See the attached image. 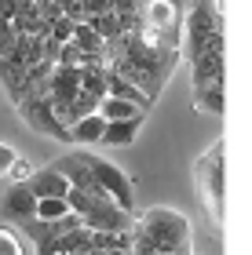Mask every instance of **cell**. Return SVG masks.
I'll return each instance as SVG.
<instances>
[{"instance_id":"obj_1","label":"cell","mask_w":252,"mask_h":255,"mask_svg":"<svg viewBox=\"0 0 252 255\" xmlns=\"http://www.w3.org/2000/svg\"><path fill=\"white\" fill-rule=\"evenodd\" d=\"M139 234L154 245L157 255H194V230L190 219L176 212V208H146V212H135L132 223Z\"/></svg>"},{"instance_id":"obj_2","label":"cell","mask_w":252,"mask_h":255,"mask_svg":"<svg viewBox=\"0 0 252 255\" xmlns=\"http://www.w3.org/2000/svg\"><path fill=\"white\" fill-rule=\"evenodd\" d=\"M227 15L212 7V0H194V7L183 15V59L198 62L205 55L227 51Z\"/></svg>"},{"instance_id":"obj_3","label":"cell","mask_w":252,"mask_h":255,"mask_svg":"<svg viewBox=\"0 0 252 255\" xmlns=\"http://www.w3.org/2000/svg\"><path fill=\"white\" fill-rule=\"evenodd\" d=\"M66 204H70V212L81 219L84 230H99V234H128L132 223H135V212H121L95 182L84 186V190H70Z\"/></svg>"},{"instance_id":"obj_4","label":"cell","mask_w":252,"mask_h":255,"mask_svg":"<svg viewBox=\"0 0 252 255\" xmlns=\"http://www.w3.org/2000/svg\"><path fill=\"white\" fill-rule=\"evenodd\" d=\"M227 142L216 138V142L205 149L194 164V186H198V201L205 204V212L216 226H223L227 219Z\"/></svg>"},{"instance_id":"obj_5","label":"cell","mask_w":252,"mask_h":255,"mask_svg":"<svg viewBox=\"0 0 252 255\" xmlns=\"http://www.w3.org/2000/svg\"><path fill=\"white\" fill-rule=\"evenodd\" d=\"M81 160H84V168H88V179L95 182V186L106 193L121 212H135V186H132V179L124 175L113 160L91 153V149H81Z\"/></svg>"},{"instance_id":"obj_6","label":"cell","mask_w":252,"mask_h":255,"mask_svg":"<svg viewBox=\"0 0 252 255\" xmlns=\"http://www.w3.org/2000/svg\"><path fill=\"white\" fill-rule=\"evenodd\" d=\"M0 219H7L11 226L37 219V197L29 193L26 182H7L4 186V193H0Z\"/></svg>"},{"instance_id":"obj_7","label":"cell","mask_w":252,"mask_h":255,"mask_svg":"<svg viewBox=\"0 0 252 255\" xmlns=\"http://www.w3.org/2000/svg\"><path fill=\"white\" fill-rule=\"evenodd\" d=\"M29 193L37 197V201H51V197H59V201H66V197H70V182H66L59 171H55L51 164H44V168H37L29 175Z\"/></svg>"},{"instance_id":"obj_8","label":"cell","mask_w":252,"mask_h":255,"mask_svg":"<svg viewBox=\"0 0 252 255\" xmlns=\"http://www.w3.org/2000/svg\"><path fill=\"white\" fill-rule=\"evenodd\" d=\"M143 124H146V117H135V121H110L106 128H102L99 146H110V149H124V146H132L135 138H139Z\"/></svg>"},{"instance_id":"obj_9","label":"cell","mask_w":252,"mask_h":255,"mask_svg":"<svg viewBox=\"0 0 252 255\" xmlns=\"http://www.w3.org/2000/svg\"><path fill=\"white\" fill-rule=\"evenodd\" d=\"M102 128H106V121H102L99 113H88V117H81L77 124H70V146H77V149H91V146H99Z\"/></svg>"},{"instance_id":"obj_10","label":"cell","mask_w":252,"mask_h":255,"mask_svg":"<svg viewBox=\"0 0 252 255\" xmlns=\"http://www.w3.org/2000/svg\"><path fill=\"white\" fill-rule=\"evenodd\" d=\"M194 110L209 113V117H223V110H227V91H223V84L194 88Z\"/></svg>"},{"instance_id":"obj_11","label":"cell","mask_w":252,"mask_h":255,"mask_svg":"<svg viewBox=\"0 0 252 255\" xmlns=\"http://www.w3.org/2000/svg\"><path fill=\"white\" fill-rule=\"evenodd\" d=\"M66 44H73L77 51H84L91 62H102V40L84 26V22H77V26H73V33H70V40H66Z\"/></svg>"},{"instance_id":"obj_12","label":"cell","mask_w":252,"mask_h":255,"mask_svg":"<svg viewBox=\"0 0 252 255\" xmlns=\"http://www.w3.org/2000/svg\"><path fill=\"white\" fill-rule=\"evenodd\" d=\"M95 113H99V117L106 121V124H110V121H135V117H146V113H143V110H135L132 102H124V99H110V95L99 102V110H95Z\"/></svg>"},{"instance_id":"obj_13","label":"cell","mask_w":252,"mask_h":255,"mask_svg":"<svg viewBox=\"0 0 252 255\" xmlns=\"http://www.w3.org/2000/svg\"><path fill=\"white\" fill-rule=\"evenodd\" d=\"M66 215H73L70 212V204L59 201V197H51V201H37V223H62Z\"/></svg>"},{"instance_id":"obj_14","label":"cell","mask_w":252,"mask_h":255,"mask_svg":"<svg viewBox=\"0 0 252 255\" xmlns=\"http://www.w3.org/2000/svg\"><path fill=\"white\" fill-rule=\"evenodd\" d=\"M0 255H37V248L26 245L18 234H11V230H0Z\"/></svg>"},{"instance_id":"obj_15","label":"cell","mask_w":252,"mask_h":255,"mask_svg":"<svg viewBox=\"0 0 252 255\" xmlns=\"http://www.w3.org/2000/svg\"><path fill=\"white\" fill-rule=\"evenodd\" d=\"M33 171H37V168H29V160H26V157H18L15 164H11V171H7V179H4V182H29Z\"/></svg>"},{"instance_id":"obj_16","label":"cell","mask_w":252,"mask_h":255,"mask_svg":"<svg viewBox=\"0 0 252 255\" xmlns=\"http://www.w3.org/2000/svg\"><path fill=\"white\" fill-rule=\"evenodd\" d=\"M18 160V149L15 146H7V142H0V182L7 179V171H11V164Z\"/></svg>"},{"instance_id":"obj_17","label":"cell","mask_w":252,"mask_h":255,"mask_svg":"<svg viewBox=\"0 0 252 255\" xmlns=\"http://www.w3.org/2000/svg\"><path fill=\"white\" fill-rule=\"evenodd\" d=\"M11 44H15V26H11V22H0V59L11 51Z\"/></svg>"}]
</instances>
